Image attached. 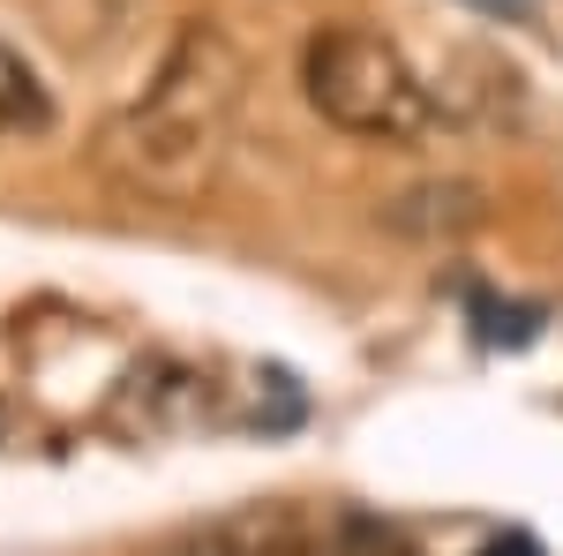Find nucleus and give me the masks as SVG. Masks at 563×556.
Instances as JSON below:
<instances>
[{
    "label": "nucleus",
    "mask_w": 563,
    "mask_h": 556,
    "mask_svg": "<svg viewBox=\"0 0 563 556\" xmlns=\"http://www.w3.org/2000/svg\"><path fill=\"white\" fill-rule=\"evenodd\" d=\"M241 106H249V61H241V45L225 39L211 15H196L158 53L143 90L106 121L98 166H106V181L129 204L188 211V204H203L218 188V173L233 159Z\"/></svg>",
    "instance_id": "f257e3e1"
},
{
    "label": "nucleus",
    "mask_w": 563,
    "mask_h": 556,
    "mask_svg": "<svg viewBox=\"0 0 563 556\" xmlns=\"http://www.w3.org/2000/svg\"><path fill=\"white\" fill-rule=\"evenodd\" d=\"M301 90L331 129L368 135V143H413L443 113L435 84L406 61V45L368 23H323L301 45Z\"/></svg>",
    "instance_id": "f03ea898"
},
{
    "label": "nucleus",
    "mask_w": 563,
    "mask_h": 556,
    "mask_svg": "<svg viewBox=\"0 0 563 556\" xmlns=\"http://www.w3.org/2000/svg\"><path fill=\"white\" fill-rule=\"evenodd\" d=\"M180 556H339V519H316L301 504H241L211 519Z\"/></svg>",
    "instance_id": "7ed1b4c3"
},
{
    "label": "nucleus",
    "mask_w": 563,
    "mask_h": 556,
    "mask_svg": "<svg viewBox=\"0 0 563 556\" xmlns=\"http://www.w3.org/2000/svg\"><path fill=\"white\" fill-rule=\"evenodd\" d=\"M0 129H8V135H31V143L60 129L53 84L23 61V45H8V39H0Z\"/></svg>",
    "instance_id": "20e7f679"
},
{
    "label": "nucleus",
    "mask_w": 563,
    "mask_h": 556,
    "mask_svg": "<svg viewBox=\"0 0 563 556\" xmlns=\"http://www.w3.org/2000/svg\"><path fill=\"white\" fill-rule=\"evenodd\" d=\"M339 556H413V549H406V534H390L384 519L339 512Z\"/></svg>",
    "instance_id": "39448f33"
},
{
    "label": "nucleus",
    "mask_w": 563,
    "mask_h": 556,
    "mask_svg": "<svg viewBox=\"0 0 563 556\" xmlns=\"http://www.w3.org/2000/svg\"><path fill=\"white\" fill-rule=\"evenodd\" d=\"M474 556H549V549H541L533 534H496V542H488V549H474Z\"/></svg>",
    "instance_id": "423d86ee"
},
{
    "label": "nucleus",
    "mask_w": 563,
    "mask_h": 556,
    "mask_svg": "<svg viewBox=\"0 0 563 556\" xmlns=\"http://www.w3.org/2000/svg\"><path fill=\"white\" fill-rule=\"evenodd\" d=\"M474 8H488V15H526L533 0H474Z\"/></svg>",
    "instance_id": "0eeeda50"
}]
</instances>
